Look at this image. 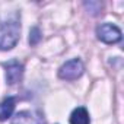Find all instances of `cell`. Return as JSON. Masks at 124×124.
<instances>
[{
  "label": "cell",
  "mask_w": 124,
  "mask_h": 124,
  "mask_svg": "<svg viewBox=\"0 0 124 124\" xmlns=\"http://www.w3.org/2000/svg\"><path fill=\"white\" fill-rule=\"evenodd\" d=\"M15 104H16V98H13V96H9L0 102V121L8 120L13 114Z\"/></svg>",
  "instance_id": "obj_6"
},
{
  "label": "cell",
  "mask_w": 124,
  "mask_h": 124,
  "mask_svg": "<svg viewBox=\"0 0 124 124\" xmlns=\"http://www.w3.org/2000/svg\"><path fill=\"white\" fill-rule=\"evenodd\" d=\"M83 70H85L83 63L79 58H73L60 67L58 76H60V79H64V80H75L83 75Z\"/></svg>",
  "instance_id": "obj_2"
},
{
  "label": "cell",
  "mask_w": 124,
  "mask_h": 124,
  "mask_svg": "<svg viewBox=\"0 0 124 124\" xmlns=\"http://www.w3.org/2000/svg\"><path fill=\"white\" fill-rule=\"evenodd\" d=\"M89 123H91L89 112L83 107L76 108L70 115V124H89Z\"/></svg>",
  "instance_id": "obj_7"
},
{
  "label": "cell",
  "mask_w": 124,
  "mask_h": 124,
  "mask_svg": "<svg viewBox=\"0 0 124 124\" xmlns=\"http://www.w3.org/2000/svg\"><path fill=\"white\" fill-rule=\"evenodd\" d=\"M96 37L105 44H115L121 39V31L112 23H101L96 28Z\"/></svg>",
  "instance_id": "obj_3"
},
{
  "label": "cell",
  "mask_w": 124,
  "mask_h": 124,
  "mask_svg": "<svg viewBox=\"0 0 124 124\" xmlns=\"http://www.w3.org/2000/svg\"><path fill=\"white\" fill-rule=\"evenodd\" d=\"M19 34L21 23L18 19L0 21V50H12L19 41Z\"/></svg>",
  "instance_id": "obj_1"
},
{
  "label": "cell",
  "mask_w": 124,
  "mask_h": 124,
  "mask_svg": "<svg viewBox=\"0 0 124 124\" xmlns=\"http://www.w3.org/2000/svg\"><path fill=\"white\" fill-rule=\"evenodd\" d=\"M41 39V32L38 28H32L31 29V35H29V44L31 45H35L38 44V41Z\"/></svg>",
  "instance_id": "obj_8"
},
{
  "label": "cell",
  "mask_w": 124,
  "mask_h": 124,
  "mask_svg": "<svg viewBox=\"0 0 124 124\" xmlns=\"http://www.w3.org/2000/svg\"><path fill=\"white\" fill-rule=\"evenodd\" d=\"M12 124H45V118L38 109H25L13 117Z\"/></svg>",
  "instance_id": "obj_4"
},
{
  "label": "cell",
  "mask_w": 124,
  "mask_h": 124,
  "mask_svg": "<svg viewBox=\"0 0 124 124\" xmlns=\"http://www.w3.org/2000/svg\"><path fill=\"white\" fill-rule=\"evenodd\" d=\"M5 69H6V79H8L9 85L18 83L23 76V64L16 60H12L9 63H6Z\"/></svg>",
  "instance_id": "obj_5"
}]
</instances>
